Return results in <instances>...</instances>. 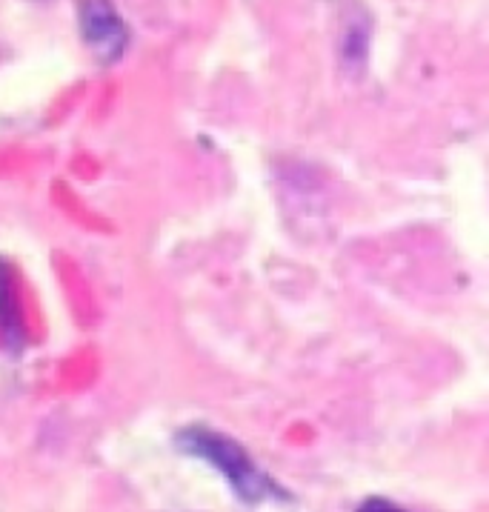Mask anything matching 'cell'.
<instances>
[{
  "instance_id": "cell-1",
  "label": "cell",
  "mask_w": 489,
  "mask_h": 512,
  "mask_svg": "<svg viewBox=\"0 0 489 512\" xmlns=\"http://www.w3.org/2000/svg\"><path fill=\"white\" fill-rule=\"evenodd\" d=\"M178 450L209 464L215 472L224 475V481L244 504H266V501H289V492L272 481L249 452L224 432L209 427H186L178 432Z\"/></svg>"
},
{
  "instance_id": "cell-2",
  "label": "cell",
  "mask_w": 489,
  "mask_h": 512,
  "mask_svg": "<svg viewBox=\"0 0 489 512\" xmlns=\"http://www.w3.org/2000/svg\"><path fill=\"white\" fill-rule=\"evenodd\" d=\"M83 43L101 63L121 61L129 46V29L112 0H81L78 6Z\"/></svg>"
},
{
  "instance_id": "cell-3",
  "label": "cell",
  "mask_w": 489,
  "mask_h": 512,
  "mask_svg": "<svg viewBox=\"0 0 489 512\" xmlns=\"http://www.w3.org/2000/svg\"><path fill=\"white\" fill-rule=\"evenodd\" d=\"M0 329H3V338L18 347L21 344V324H18V307H15V298H12V287H9V278H6V269L0 264Z\"/></svg>"
},
{
  "instance_id": "cell-4",
  "label": "cell",
  "mask_w": 489,
  "mask_h": 512,
  "mask_svg": "<svg viewBox=\"0 0 489 512\" xmlns=\"http://www.w3.org/2000/svg\"><path fill=\"white\" fill-rule=\"evenodd\" d=\"M355 512H407L404 507H398V504H392L387 498H367L361 507Z\"/></svg>"
}]
</instances>
